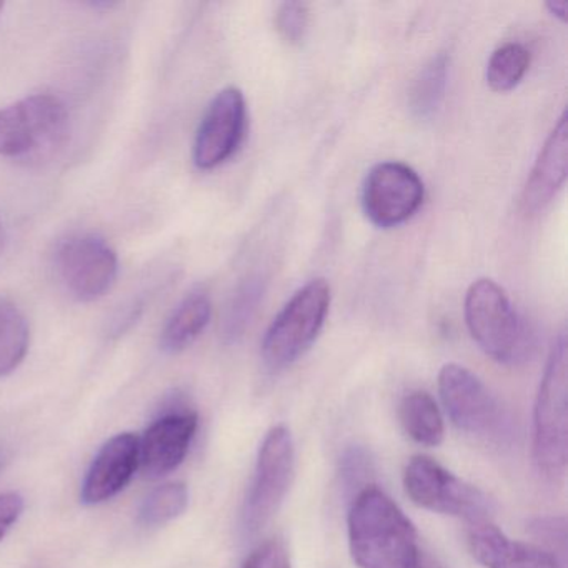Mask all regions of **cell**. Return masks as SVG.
Masks as SVG:
<instances>
[{
  "instance_id": "obj_15",
  "label": "cell",
  "mask_w": 568,
  "mask_h": 568,
  "mask_svg": "<svg viewBox=\"0 0 568 568\" xmlns=\"http://www.w3.org/2000/svg\"><path fill=\"white\" fill-rule=\"evenodd\" d=\"M568 168V121L567 114H561L551 134L545 141L527 184L521 194L525 211L538 212L544 209L567 181Z\"/></svg>"
},
{
  "instance_id": "obj_18",
  "label": "cell",
  "mask_w": 568,
  "mask_h": 568,
  "mask_svg": "<svg viewBox=\"0 0 568 568\" xmlns=\"http://www.w3.org/2000/svg\"><path fill=\"white\" fill-rule=\"evenodd\" d=\"M447 82L448 58L440 52L434 55L414 79V84L408 92L412 114L417 119L434 118L444 102Z\"/></svg>"
},
{
  "instance_id": "obj_2",
  "label": "cell",
  "mask_w": 568,
  "mask_h": 568,
  "mask_svg": "<svg viewBox=\"0 0 568 568\" xmlns=\"http://www.w3.org/2000/svg\"><path fill=\"white\" fill-rule=\"evenodd\" d=\"M568 460L567 337L551 345L534 408V462L551 480L564 477Z\"/></svg>"
},
{
  "instance_id": "obj_22",
  "label": "cell",
  "mask_w": 568,
  "mask_h": 568,
  "mask_svg": "<svg viewBox=\"0 0 568 568\" xmlns=\"http://www.w3.org/2000/svg\"><path fill=\"white\" fill-rule=\"evenodd\" d=\"M530 68V52L524 45L508 42L491 54L487 64V82L491 91L508 92L520 84Z\"/></svg>"
},
{
  "instance_id": "obj_9",
  "label": "cell",
  "mask_w": 568,
  "mask_h": 568,
  "mask_svg": "<svg viewBox=\"0 0 568 568\" xmlns=\"http://www.w3.org/2000/svg\"><path fill=\"white\" fill-rule=\"evenodd\" d=\"M54 265L65 291L81 302L104 297L119 272L114 248L94 232H78L62 239L55 247Z\"/></svg>"
},
{
  "instance_id": "obj_8",
  "label": "cell",
  "mask_w": 568,
  "mask_h": 568,
  "mask_svg": "<svg viewBox=\"0 0 568 568\" xmlns=\"http://www.w3.org/2000/svg\"><path fill=\"white\" fill-rule=\"evenodd\" d=\"M295 470V445L285 425H275L258 448L254 478L242 508V525L248 535L261 531L277 514Z\"/></svg>"
},
{
  "instance_id": "obj_10",
  "label": "cell",
  "mask_w": 568,
  "mask_h": 568,
  "mask_svg": "<svg viewBox=\"0 0 568 568\" xmlns=\"http://www.w3.org/2000/svg\"><path fill=\"white\" fill-rule=\"evenodd\" d=\"M424 195V182L414 169L402 162H382L365 179L362 207L377 227H397L420 209Z\"/></svg>"
},
{
  "instance_id": "obj_5",
  "label": "cell",
  "mask_w": 568,
  "mask_h": 568,
  "mask_svg": "<svg viewBox=\"0 0 568 568\" xmlns=\"http://www.w3.org/2000/svg\"><path fill=\"white\" fill-rule=\"evenodd\" d=\"M331 307V285L314 278L278 312L262 342V358L271 371L294 364L314 344Z\"/></svg>"
},
{
  "instance_id": "obj_14",
  "label": "cell",
  "mask_w": 568,
  "mask_h": 568,
  "mask_svg": "<svg viewBox=\"0 0 568 568\" xmlns=\"http://www.w3.org/2000/svg\"><path fill=\"white\" fill-rule=\"evenodd\" d=\"M471 557L485 568H565L564 561L538 545L507 537L491 521L468 525Z\"/></svg>"
},
{
  "instance_id": "obj_20",
  "label": "cell",
  "mask_w": 568,
  "mask_h": 568,
  "mask_svg": "<svg viewBox=\"0 0 568 568\" xmlns=\"http://www.w3.org/2000/svg\"><path fill=\"white\" fill-rule=\"evenodd\" d=\"M264 278L261 275H251L239 285L237 291L232 295L221 325L222 338L227 344H234L247 331L248 324L264 297Z\"/></svg>"
},
{
  "instance_id": "obj_16",
  "label": "cell",
  "mask_w": 568,
  "mask_h": 568,
  "mask_svg": "<svg viewBox=\"0 0 568 568\" xmlns=\"http://www.w3.org/2000/svg\"><path fill=\"white\" fill-rule=\"evenodd\" d=\"M212 304L209 295L197 288L185 295L165 322L161 348L165 354H179L191 347L211 322Z\"/></svg>"
},
{
  "instance_id": "obj_29",
  "label": "cell",
  "mask_w": 568,
  "mask_h": 568,
  "mask_svg": "<svg viewBox=\"0 0 568 568\" xmlns=\"http://www.w3.org/2000/svg\"><path fill=\"white\" fill-rule=\"evenodd\" d=\"M6 464H8V455L4 450H0V471L4 470Z\"/></svg>"
},
{
  "instance_id": "obj_11",
  "label": "cell",
  "mask_w": 568,
  "mask_h": 568,
  "mask_svg": "<svg viewBox=\"0 0 568 568\" xmlns=\"http://www.w3.org/2000/svg\"><path fill=\"white\" fill-rule=\"evenodd\" d=\"M247 105L241 89L225 88L219 92L195 134L192 159L201 171H212L227 162L244 139Z\"/></svg>"
},
{
  "instance_id": "obj_21",
  "label": "cell",
  "mask_w": 568,
  "mask_h": 568,
  "mask_svg": "<svg viewBox=\"0 0 568 568\" xmlns=\"http://www.w3.org/2000/svg\"><path fill=\"white\" fill-rule=\"evenodd\" d=\"M189 505L187 485L181 481L161 485L145 497L139 510V521L144 527H162L184 514Z\"/></svg>"
},
{
  "instance_id": "obj_27",
  "label": "cell",
  "mask_w": 568,
  "mask_h": 568,
  "mask_svg": "<svg viewBox=\"0 0 568 568\" xmlns=\"http://www.w3.org/2000/svg\"><path fill=\"white\" fill-rule=\"evenodd\" d=\"M24 511V498L16 491L0 494V540L8 535L12 525L21 518Z\"/></svg>"
},
{
  "instance_id": "obj_23",
  "label": "cell",
  "mask_w": 568,
  "mask_h": 568,
  "mask_svg": "<svg viewBox=\"0 0 568 568\" xmlns=\"http://www.w3.org/2000/svg\"><path fill=\"white\" fill-rule=\"evenodd\" d=\"M374 460L365 448L352 447L341 458V484L352 500L365 488L371 487Z\"/></svg>"
},
{
  "instance_id": "obj_26",
  "label": "cell",
  "mask_w": 568,
  "mask_h": 568,
  "mask_svg": "<svg viewBox=\"0 0 568 568\" xmlns=\"http://www.w3.org/2000/svg\"><path fill=\"white\" fill-rule=\"evenodd\" d=\"M242 568H292V565L285 545L278 540H271L255 548Z\"/></svg>"
},
{
  "instance_id": "obj_6",
  "label": "cell",
  "mask_w": 568,
  "mask_h": 568,
  "mask_svg": "<svg viewBox=\"0 0 568 568\" xmlns=\"http://www.w3.org/2000/svg\"><path fill=\"white\" fill-rule=\"evenodd\" d=\"M68 124V108L58 95H28L0 109V155L28 161L51 154Z\"/></svg>"
},
{
  "instance_id": "obj_19",
  "label": "cell",
  "mask_w": 568,
  "mask_h": 568,
  "mask_svg": "<svg viewBox=\"0 0 568 568\" xmlns=\"http://www.w3.org/2000/svg\"><path fill=\"white\" fill-rule=\"evenodd\" d=\"M31 331L24 314L12 302L0 298V377L12 374L24 362Z\"/></svg>"
},
{
  "instance_id": "obj_7",
  "label": "cell",
  "mask_w": 568,
  "mask_h": 568,
  "mask_svg": "<svg viewBox=\"0 0 568 568\" xmlns=\"http://www.w3.org/2000/svg\"><path fill=\"white\" fill-rule=\"evenodd\" d=\"M438 392L458 430L488 442L510 437V414L474 372L458 364L444 365L438 374Z\"/></svg>"
},
{
  "instance_id": "obj_31",
  "label": "cell",
  "mask_w": 568,
  "mask_h": 568,
  "mask_svg": "<svg viewBox=\"0 0 568 568\" xmlns=\"http://www.w3.org/2000/svg\"><path fill=\"white\" fill-rule=\"evenodd\" d=\"M2 11H4V2H0V16H2Z\"/></svg>"
},
{
  "instance_id": "obj_28",
  "label": "cell",
  "mask_w": 568,
  "mask_h": 568,
  "mask_svg": "<svg viewBox=\"0 0 568 568\" xmlns=\"http://www.w3.org/2000/svg\"><path fill=\"white\" fill-rule=\"evenodd\" d=\"M547 9L551 16L560 19L561 22H567L568 19V2L567 0H550L547 2Z\"/></svg>"
},
{
  "instance_id": "obj_3",
  "label": "cell",
  "mask_w": 568,
  "mask_h": 568,
  "mask_svg": "<svg viewBox=\"0 0 568 568\" xmlns=\"http://www.w3.org/2000/svg\"><path fill=\"white\" fill-rule=\"evenodd\" d=\"M465 322L478 347L498 364H524L534 351L530 332L504 288L490 278H480L468 288Z\"/></svg>"
},
{
  "instance_id": "obj_25",
  "label": "cell",
  "mask_w": 568,
  "mask_h": 568,
  "mask_svg": "<svg viewBox=\"0 0 568 568\" xmlns=\"http://www.w3.org/2000/svg\"><path fill=\"white\" fill-rule=\"evenodd\" d=\"M528 530L535 538L541 541L545 550L557 555L561 561H565V551H567V524L564 517H537L530 521Z\"/></svg>"
},
{
  "instance_id": "obj_12",
  "label": "cell",
  "mask_w": 568,
  "mask_h": 568,
  "mask_svg": "<svg viewBox=\"0 0 568 568\" xmlns=\"http://www.w3.org/2000/svg\"><path fill=\"white\" fill-rule=\"evenodd\" d=\"M197 427L199 417L192 410H172L158 418L139 438V468L145 477L174 471L187 457Z\"/></svg>"
},
{
  "instance_id": "obj_24",
  "label": "cell",
  "mask_w": 568,
  "mask_h": 568,
  "mask_svg": "<svg viewBox=\"0 0 568 568\" xmlns=\"http://www.w3.org/2000/svg\"><path fill=\"white\" fill-rule=\"evenodd\" d=\"M275 28L288 44H301L308 29V6L305 2H284L275 14Z\"/></svg>"
},
{
  "instance_id": "obj_4",
  "label": "cell",
  "mask_w": 568,
  "mask_h": 568,
  "mask_svg": "<svg viewBox=\"0 0 568 568\" xmlns=\"http://www.w3.org/2000/svg\"><path fill=\"white\" fill-rule=\"evenodd\" d=\"M404 487L414 504L434 514L462 518L468 525L491 521L494 500L477 485L442 467L427 455H415L404 471Z\"/></svg>"
},
{
  "instance_id": "obj_17",
  "label": "cell",
  "mask_w": 568,
  "mask_h": 568,
  "mask_svg": "<svg viewBox=\"0 0 568 568\" xmlns=\"http://www.w3.org/2000/svg\"><path fill=\"white\" fill-rule=\"evenodd\" d=\"M398 418L405 434L425 447H438L444 442L445 424L440 408L427 392H410L402 398Z\"/></svg>"
},
{
  "instance_id": "obj_1",
  "label": "cell",
  "mask_w": 568,
  "mask_h": 568,
  "mask_svg": "<svg viewBox=\"0 0 568 568\" xmlns=\"http://www.w3.org/2000/svg\"><path fill=\"white\" fill-rule=\"evenodd\" d=\"M347 530L358 568H448L425 547L404 510L375 485L352 500Z\"/></svg>"
},
{
  "instance_id": "obj_13",
  "label": "cell",
  "mask_w": 568,
  "mask_h": 568,
  "mask_svg": "<svg viewBox=\"0 0 568 568\" xmlns=\"http://www.w3.org/2000/svg\"><path fill=\"white\" fill-rule=\"evenodd\" d=\"M139 470V437L119 434L102 445L85 474L81 500L85 505L104 504L121 494Z\"/></svg>"
},
{
  "instance_id": "obj_30",
  "label": "cell",
  "mask_w": 568,
  "mask_h": 568,
  "mask_svg": "<svg viewBox=\"0 0 568 568\" xmlns=\"http://www.w3.org/2000/svg\"><path fill=\"white\" fill-rule=\"evenodd\" d=\"M2 242H4V235H2V227H0V248H2Z\"/></svg>"
}]
</instances>
